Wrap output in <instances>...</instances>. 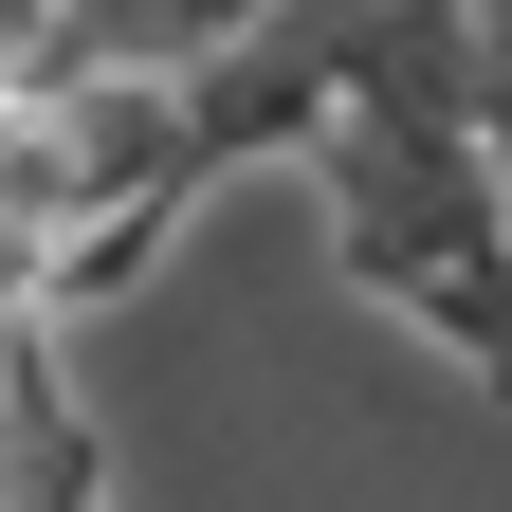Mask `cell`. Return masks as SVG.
Here are the masks:
<instances>
[{"instance_id": "obj_1", "label": "cell", "mask_w": 512, "mask_h": 512, "mask_svg": "<svg viewBox=\"0 0 512 512\" xmlns=\"http://www.w3.org/2000/svg\"><path fill=\"white\" fill-rule=\"evenodd\" d=\"M311 220L366 311H403L439 366L494 384V128H403V110H330L311 128Z\"/></svg>"}]
</instances>
